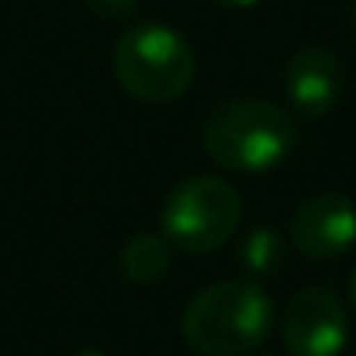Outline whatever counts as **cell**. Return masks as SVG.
Returning a JSON list of instances; mask_svg holds the SVG:
<instances>
[{"label":"cell","mask_w":356,"mask_h":356,"mask_svg":"<svg viewBox=\"0 0 356 356\" xmlns=\"http://www.w3.org/2000/svg\"><path fill=\"white\" fill-rule=\"evenodd\" d=\"M273 329V301L256 280H222L194 294L180 332L201 356H249Z\"/></svg>","instance_id":"1"},{"label":"cell","mask_w":356,"mask_h":356,"mask_svg":"<svg viewBox=\"0 0 356 356\" xmlns=\"http://www.w3.org/2000/svg\"><path fill=\"white\" fill-rule=\"evenodd\" d=\"M294 138V118L259 97H236L218 104L201 128V145L208 159L236 173H263L280 166L291 156Z\"/></svg>","instance_id":"2"},{"label":"cell","mask_w":356,"mask_h":356,"mask_svg":"<svg viewBox=\"0 0 356 356\" xmlns=\"http://www.w3.org/2000/svg\"><path fill=\"white\" fill-rule=\"evenodd\" d=\"M111 66L121 90L142 104H170L194 83V49L163 21H138L124 28L115 42Z\"/></svg>","instance_id":"3"},{"label":"cell","mask_w":356,"mask_h":356,"mask_svg":"<svg viewBox=\"0 0 356 356\" xmlns=\"http://www.w3.org/2000/svg\"><path fill=\"white\" fill-rule=\"evenodd\" d=\"M238 218H242V197L229 180L191 177L170 191L159 225L173 249L191 256H208L232 238Z\"/></svg>","instance_id":"4"},{"label":"cell","mask_w":356,"mask_h":356,"mask_svg":"<svg viewBox=\"0 0 356 356\" xmlns=\"http://www.w3.org/2000/svg\"><path fill=\"white\" fill-rule=\"evenodd\" d=\"M284 350L291 356H339L350 343V315L332 287L298 291L280 322Z\"/></svg>","instance_id":"5"},{"label":"cell","mask_w":356,"mask_h":356,"mask_svg":"<svg viewBox=\"0 0 356 356\" xmlns=\"http://www.w3.org/2000/svg\"><path fill=\"white\" fill-rule=\"evenodd\" d=\"M291 242L308 259H336L356 245L353 197L325 191L298 204L291 218Z\"/></svg>","instance_id":"6"},{"label":"cell","mask_w":356,"mask_h":356,"mask_svg":"<svg viewBox=\"0 0 356 356\" xmlns=\"http://www.w3.org/2000/svg\"><path fill=\"white\" fill-rule=\"evenodd\" d=\"M284 90L298 115L325 118L343 97V63L322 45H305L287 59Z\"/></svg>","instance_id":"7"},{"label":"cell","mask_w":356,"mask_h":356,"mask_svg":"<svg viewBox=\"0 0 356 356\" xmlns=\"http://www.w3.org/2000/svg\"><path fill=\"white\" fill-rule=\"evenodd\" d=\"M173 266V245L163 232H138L121 245L118 270L128 284H159Z\"/></svg>","instance_id":"8"},{"label":"cell","mask_w":356,"mask_h":356,"mask_svg":"<svg viewBox=\"0 0 356 356\" xmlns=\"http://www.w3.org/2000/svg\"><path fill=\"white\" fill-rule=\"evenodd\" d=\"M287 263V242L277 229H252L238 245V266L249 273V280H270Z\"/></svg>","instance_id":"9"},{"label":"cell","mask_w":356,"mask_h":356,"mask_svg":"<svg viewBox=\"0 0 356 356\" xmlns=\"http://www.w3.org/2000/svg\"><path fill=\"white\" fill-rule=\"evenodd\" d=\"M83 3H87L90 14H97V17H104V21H124V17H131L135 7H138V0H83Z\"/></svg>","instance_id":"10"},{"label":"cell","mask_w":356,"mask_h":356,"mask_svg":"<svg viewBox=\"0 0 356 356\" xmlns=\"http://www.w3.org/2000/svg\"><path fill=\"white\" fill-rule=\"evenodd\" d=\"M215 3H222V7H256L263 0H215Z\"/></svg>","instance_id":"11"},{"label":"cell","mask_w":356,"mask_h":356,"mask_svg":"<svg viewBox=\"0 0 356 356\" xmlns=\"http://www.w3.org/2000/svg\"><path fill=\"white\" fill-rule=\"evenodd\" d=\"M350 298H353V312H356V270H353V277H350Z\"/></svg>","instance_id":"12"},{"label":"cell","mask_w":356,"mask_h":356,"mask_svg":"<svg viewBox=\"0 0 356 356\" xmlns=\"http://www.w3.org/2000/svg\"><path fill=\"white\" fill-rule=\"evenodd\" d=\"M73 356H108V353H101V350H80V353H73Z\"/></svg>","instance_id":"13"},{"label":"cell","mask_w":356,"mask_h":356,"mask_svg":"<svg viewBox=\"0 0 356 356\" xmlns=\"http://www.w3.org/2000/svg\"><path fill=\"white\" fill-rule=\"evenodd\" d=\"M350 17H353V28H356V0H353V7H350Z\"/></svg>","instance_id":"14"}]
</instances>
